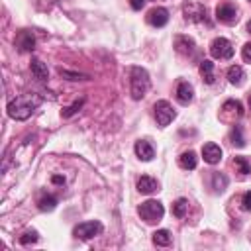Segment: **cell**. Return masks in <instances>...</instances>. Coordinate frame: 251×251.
<instances>
[{"instance_id":"6da1fadb","label":"cell","mask_w":251,"mask_h":251,"mask_svg":"<svg viewBox=\"0 0 251 251\" xmlns=\"http://www.w3.org/2000/svg\"><path fill=\"white\" fill-rule=\"evenodd\" d=\"M41 104V98L39 96H33V94H27V96H18V98H12L8 102V116L12 120H18V122H24L27 120L35 108Z\"/></svg>"},{"instance_id":"7a4b0ae2","label":"cell","mask_w":251,"mask_h":251,"mask_svg":"<svg viewBox=\"0 0 251 251\" xmlns=\"http://www.w3.org/2000/svg\"><path fill=\"white\" fill-rule=\"evenodd\" d=\"M151 86L149 73L143 67H131L129 69V92L133 100H141Z\"/></svg>"},{"instance_id":"3957f363","label":"cell","mask_w":251,"mask_h":251,"mask_svg":"<svg viewBox=\"0 0 251 251\" xmlns=\"http://www.w3.org/2000/svg\"><path fill=\"white\" fill-rule=\"evenodd\" d=\"M137 214L141 216V220H145L147 224H157L163 216H165V208L159 200H145L139 204Z\"/></svg>"},{"instance_id":"277c9868","label":"cell","mask_w":251,"mask_h":251,"mask_svg":"<svg viewBox=\"0 0 251 251\" xmlns=\"http://www.w3.org/2000/svg\"><path fill=\"white\" fill-rule=\"evenodd\" d=\"M153 112H155V120H157V124H159L161 127L169 126V124H171V122L176 118L175 108H173V106H171L167 100H159V102H155Z\"/></svg>"},{"instance_id":"5b68a950","label":"cell","mask_w":251,"mask_h":251,"mask_svg":"<svg viewBox=\"0 0 251 251\" xmlns=\"http://www.w3.org/2000/svg\"><path fill=\"white\" fill-rule=\"evenodd\" d=\"M102 224L100 222H96V220H92V222H82V224H78V226H75V229H73V235L76 237V239H92V237H96V235H100L102 233Z\"/></svg>"},{"instance_id":"8992f818","label":"cell","mask_w":251,"mask_h":251,"mask_svg":"<svg viewBox=\"0 0 251 251\" xmlns=\"http://www.w3.org/2000/svg\"><path fill=\"white\" fill-rule=\"evenodd\" d=\"M210 53L214 59H231L233 57V45L229 39L226 37H216L212 43H210Z\"/></svg>"},{"instance_id":"52a82bcc","label":"cell","mask_w":251,"mask_h":251,"mask_svg":"<svg viewBox=\"0 0 251 251\" xmlns=\"http://www.w3.org/2000/svg\"><path fill=\"white\" fill-rule=\"evenodd\" d=\"M184 20L210 24V22H208V14H206V8H204L202 4H198V2H188V4H184Z\"/></svg>"},{"instance_id":"ba28073f","label":"cell","mask_w":251,"mask_h":251,"mask_svg":"<svg viewBox=\"0 0 251 251\" xmlns=\"http://www.w3.org/2000/svg\"><path fill=\"white\" fill-rule=\"evenodd\" d=\"M216 20L226 25H233L237 22V10L231 4H222L216 8Z\"/></svg>"},{"instance_id":"9c48e42d","label":"cell","mask_w":251,"mask_h":251,"mask_svg":"<svg viewBox=\"0 0 251 251\" xmlns=\"http://www.w3.org/2000/svg\"><path fill=\"white\" fill-rule=\"evenodd\" d=\"M147 22H149L153 27H163V25H167V22H169V10H167V8H161V6L153 8V10L147 14Z\"/></svg>"},{"instance_id":"30bf717a","label":"cell","mask_w":251,"mask_h":251,"mask_svg":"<svg viewBox=\"0 0 251 251\" xmlns=\"http://www.w3.org/2000/svg\"><path fill=\"white\" fill-rule=\"evenodd\" d=\"M202 157H204V161L208 163V165H216V163H220L222 161V149H220V145H216V143H206L204 147H202Z\"/></svg>"},{"instance_id":"8fae6325","label":"cell","mask_w":251,"mask_h":251,"mask_svg":"<svg viewBox=\"0 0 251 251\" xmlns=\"http://www.w3.org/2000/svg\"><path fill=\"white\" fill-rule=\"evenodd\" d=\"M133 151H135V155H137L141 161H151V159L155 157V149H153V145H151L149 141H145V139L135 141Z\"/></svg>"},{"instance_id":"7c38bea8","label":"cell","mask_w":251,"mask_h":251,"mask_svg":"<svg viewBox=\"0 0 251 251\" xmlns=\"http://www.w3.org/2000/svg\"><path fill=\"white\" fill-rule=\"evenodd\" d=\"M192 98H194V88H192V84H188V82H178V86H176V100L186 106V104L192 102Z\"/></svg>"},{"instance_id":"4fadbf2b","label":"cell","mask_w":251,"mask_h":251,"mask_svg":"<svg viewBox=\"0 0 251 251\" xmlns=\"http://www.w3.org/2000/svg\"><path fill=\"white\" fill-rule=\"evenodd\" d=\"M175 47H176V51L182 53V55H192V53H194V39L188 37V35H176Z\"/></svg>"},{"instance_id":"5bb4252c","label":"cell","mask_w":251,"mask_h":251,"mask_svg":"<svg viewBox=\"0 0 251 251\" xmlns=\"http://www.w3.org/2000/svg\"><path fill=\"white\" fill-rule=\"evenodd\" d=\"M29 69H31V75H33L37 80H47V78H49V71H47V65H45L41 59H31V63H29Z\"/></svg>"},{"instance_id":"9a60e30c","label":"cell","mask_w":251,"mask_h":251,"mask_svg":"<svg viewBox=\"0 0 251 251\" xmlns=\"http://www.w3.org/2000/svg\"><path fill=\"white\" fill-rule=\"evenodd\" d=\"M198 71H200V76H202V80H204L206 84H212V82L216 80V76H214V63H212L210 59L200 61Z\"/></svg>"},{"instance_id":"2e32d148","label":"cell","mask_w":251,"mask_h":251,"mask_svg":"<svg viewBox=\"0 0 251 251\" xmlns=\"http://www.w3.org/2000/svg\"><path fill=\"white\" fill-rule=\"evenodd\" d=\"M157 188H159V182H157L153 176L143 175V176L137 180V190H139L141 194H151V192H155Z\"/></svg>"},{"instance_id":"e0dca14e","label":"cell","mask_w":251,"mask_h":251,"mask_svg":"<svg viewBox=\"0 0 251 251\" xmlns=\"http://www.w3.org/2000/svg\"><path fill=\"white\" fill-rule=\"evenodd\" d=\"M16 43H18L20 51H31V49H33V45H35V37H33V33H31V31H20V35H18Z\"/></svg>"},{"instance_id":"ac0fdd59","label":"cell","mask_w":251,"mask_h":251,"mask_svg":"<svg viewBox=\"0 0 251 251\" xmlns=\"http://www.w3.org/2000/svg\"><path fill=\"white\" fill-rule=\"evenodd\" d=\"M243 78H245V71H243V67H239V65H231V67L227 69V80H229L231 84L241 86V84H243Z\"/></svg>"},{"instance_id":"d6986e66","label":"cell","mask_w":251,"mask_h":251,"mask_svg":"<svg viewBox=\"0 0 251 251\" xmlns=\"http://www.w3.org/2000/svg\"><path fill=\"white\" fill-rule=\"evenodd\" d=\"M178 165H180L182 169H186V171L196 169V165H198V157H196V153H194V151H184V153L178 157Z\"/></svg>"},{"instance_id":"ffe728a7","label":"cell","mask_w":251,"mask_h":251,"mask_svg":"<svg viewBox=\"0 0 251 251\" xmlns=\"http://www.w3.org/2000/svg\"><path fill=\"white\" fill-rule=\"evenodd\" d=\"M171 241H173V235L169 229H157L153 233V243L157 247H167V245H171Z\"/></svg>"},{"instance_id":"44dd1931","label":"cell","mask_w":251,"mask_h":251,"mask_svg":"<svg viewBox=\"0 0 251 251\" xmlns=\"http://www.w3.org/2000/svg\"><path fill=\"white\" fill-rule=\"evenodd\" d=\"M222 112H226V114H235L237 118H241V116H243V106H241L239 100H227V102H224Z\"/></svg>"},{"instance_id":"7402d4cb","label":"cell","mask_w":251,"mask_h":251,"mask_svg":"<svg viewBox=\"0 0 251 251\" xmlns=\"http://www.w3.org/2000/svg\"><path fill=\"white\" fill-rule=\"evenodd\" d=\"M37 204H39V210L41 212H53L57 208V198L53 194H47V196H41Z\"/></svg>"},{"instance_id":"603a6c76","label":"cell","mask_w":251,"mask_h":251,"mask_svg":"<svg viewBox=\"0 0 251 251\" xmlns=\"http://www.w3.org/2000/svg\"><path fill=\"white\" fill-rule=\"evenodd\" d=\"M188 212V200L186 198H178L173 202V216L176 218H184Z\"/></svg>"},{"instance_id":"cb8c5ba5","label":"cell","mask_w":251,"mask_h":251,"mask_svg":"<svg viewBox=\"0 0 251 251\" xmlns=\"http://www.w3.org/2000/svg\"><path fill=\"white\" fill-rule=\"evenodd\" d=\"M229 139H231V143H233L235 147H243V145H245V137H243V131H241L239 126H233V127H231Z\"/></svg>"},{"instance_id":"d4e9b609","label":"cell","mask_w":251,"mask_h":251,"mask_svg":"<svg viewBox=\"0 0 251 251\" xmlns=\"http://www.w3.org/2000/svg\"><path fill=\"white\" fill-rule=\"evenodd\" d=\"M82 106H84V98H78V100H75L71 106L63 108V112H61V114H63V118H71V116H75Z\"/></svg>"},{"instance_id":"484cf974","label":"cell","mask_w":251,"mask_h":251,"mask_svg":"<svg viewBox=\"0 0 251 251\" xmlns=\"http://www.w3.org/2000/svg\"><path fill=\"white\" fill-rule=\"evenodd\" d=\"M233 167H235L237 173H241V175L251 173V163H249L245 157H235V159H233Z\"/></svg>"},{"instance_id":"4316f807","label":"cell","mask_w":251,"mask_h":251,"mask_svg":"<svg viewBox=\"0 0 251 251\" xmlns=\"http://www.w3.org/2000/svg\"><path fill=\"white\" fill-rule=\"evenodd\" d=\"M212 186H214L218 192L226 190V186H227V176H226V175H220V173H214V175H212Z\"/></svg>"},{"instance_id":"83f0119b","label":"cell","mask_w":251,"mask_h":251,"mask_svg":"<svg viewBox=\"0 0 251 251\" xmlns=\"http://www.w3.org/2000/svg\"><path fill=\"white\" fill-rule=\"evenodd\" d=\"M59 75L69 78V80H86L88 75H82V73H75V71H67V69H61L59 67Z\"/></svg>"},{"instance_id":"f1b7e54d","label":"cell","mask_w":251,"mask_h":251,"mask_svg":"<svg viewBox=\"0 0 251 251\" xmlns=\"http://www.w3.org/2000/svg\"><path fill=\"white\" fill-rule=\"evenodd\" d=\"M37 239H39L37 231H35V229H29V231H25V233L20 237V243H22V245H29V243H35Z\"/></svg>"},{"instance_id":"f546056e","label":"cell","mask_w":251,"mask_h":251,"mask_svg":"<svg viewBox=\"0 0 251 251\" xmlns=\"http://www.w3.org/2000/svg\"><path fill=\"white\" fill-rule=\"evenodd\" d=\"M241 206H243V210H251V190L243 192V196H241Z\"/></svg>"},{"instance_id":"4dcf8cb0","label":"cell","mask_w":251,"mask_h":251,"mask_svg":"<svg viewBox=\"0 0 251 251\" xmlns=\"http://www.w3.org/2000/svg\"><path fill=\"white\" fill-rule=\"evenodd\" d=\"M241 55H243V59H245L247 63H251V41L243 45V51H241Z\"/></svg>"},{"instance_id":"1f68e13d","label":"cell","mask_w":251,"mask_h":251,"mask_svg":"<svg viewBox=\"0 0 251 251\" xmlns=\"http://www.w3.org/2000/svg\"><path fill=\"white\" fill-rule=\"evenodd\" d=\"M145 2H147V0H129V4H131L133 10H141V8L145 6Z\"/></svg>"},{"instance_id":"d6a6232c","label":"cell","mask_w":251,"mask_h":251,"mask_svg":"<svg viewBox=\"0 0 251 251\" xmlns=\"http://www.w3.org/2000/svg\"><path fill=\"white\" fill-rule=\"evenodd\" d=\"M51 180H53V182H55V184H63V182H65V178H63V176H61V175H55V176H53V178H51Z\"/></svg>"},{"instance_id":"836d02e7","label":"cell","mask_w":251,"mask_h":251,"mask_svg":"<svg viewBox=\"0 0 251 251\" xmlns=\"http://www.w3.org/2000/svg\"><path fill=\"white\" fill-rule=\"evenodd\" d=\"M247 31H249V33H251V20H249V22H247Z\"/></svg>"},{"instance_id":"e575fe53","label":"cell","mask_w":251,"mask_h":251,"mask_svg":"<svg viewBox=\"0 0 251 251\" xmlns=\"http://www.w3.org/2000/svg\"><path fill=\"white\" fill-rule=\"evenodd\" d=\"M249 108H251V98H249Z\"/></svg>"}]
</instances>
